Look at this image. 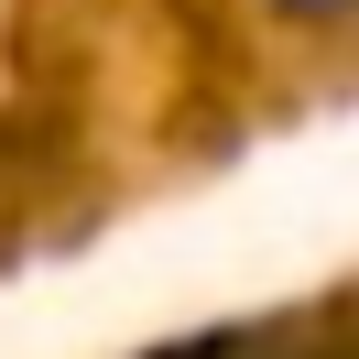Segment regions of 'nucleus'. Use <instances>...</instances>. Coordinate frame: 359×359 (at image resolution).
Instances as JSON below:
<instances>
[{
  "label": "nucleus",
  "mask_w": 359,
  "mask_h": 359,
  "mask_svg": "<svg viewBox=\"0 0 359 359\" xmlns=\"http://www.w3.org/2000/svg\"><path fill=\"white\" fill-rule=\"evenodd\" d=\"M272 22H294V33H348L359 22V0H262Z\"/></svg>",
  "instance_id": "obj_1"
}]
</instances>
